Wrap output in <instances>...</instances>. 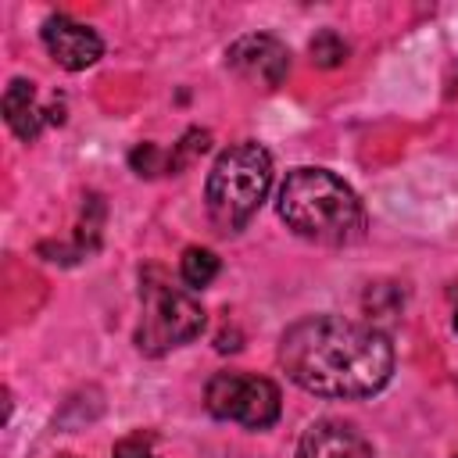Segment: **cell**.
Listing matches in <instances>:
<instances>
[{
    "instance_id": "1",
    "label": "cell",
    "mask_w": 458,
    "mask_h": 458,
    "mask_svg": "<svg viewBox=\"0 0 458 458\" xmlns=\"http://www.w3.org/2000/svg\"><path fill=\"white\" fill-rule=\"evenodd\" d=\"M283 372L315 397H369L394 372V347L372 322L308 315L279 336Z\"/></svg>"
},
{
    "instance_id": "2",
    "label": "cell",
    "mask_w": 458,
    "mask_h": 458,
    "mask_svg": "<svg viewBox=\"0 0 458 458\" xmlns=\"http://www.w3.org/2000/svg\"><path fill=\"white\" fill-rule=\"evenodd\" d=\"M279 218L301 240L322 247H347L365 236L358 193L329 168H293L279 190Z\"/></svg>"
},
{
    "instance_id": "3",
    "label": "cell",
    "mask_w": 458,
    "mask_h": 458,
    "mask_svg": "<svg viewBox=\"0 0 458 458\" xmlns=\"http://www.w3.org/2000/svg\"><path fill=\"white\" fill-rule=\"evenodd\" d=\"M268 186H272V154L254 140L233 143L215 157L208 172L204 200L211 222L225 233L243 229L258 215Z\"/></svg>"
},
{
    "instance_id": "4",
    "label": "cell",
    "mask_w": 458,
    "mask_h": 458,
    "mask_svg": "<svg viewBox=\"0 0 458 458\" xmlns=\"http://www.w3.org/2000/svg\"><path fill=\"white\" fill-rule=\"evenodd\" d=\"M204 329V308L175 286L161 268L143 272V318L136 329V344L143 354H165L172 347L190 344Z\"/></svg>"
},
{
    "instance_id": "5",
    "label": "cell",
    "mask_w": 458,
    "mask_h": 458,
    "mask_svg": "<svg viewBox=\"0 0 458 458\" xmlns=\"http://www.w3.org/2000/svg\"><path fill=\"white\" fill-rule=\"evenodd\" d=\"M204 404L215 419L240 422L247 429H268L283 411L279 386L265 376H247V372H215L208 379Z\"/></svg>"
},
{
    "instance_id": "6",
    "label": "cell",
    "mask_w": 458,
    "mask_h": 458,
    "mask_svg": "<svg viewBox=\"0 0 458 458\" xmlns=\"http://www.w3.org/2000/svg\"><path fill=\"white\" fill-rule=\"evenodd\" d=\"M225 64L240 79H250V82H261V86H279L290 72V50L276 36L247 32L236 43H229Z\"/></svg>"
},
{
    "instance_id": "7",
    "label": "cell",
    "mask_w": 458,
    "mask_h": 458,
    "mask_svg": "<svg viewBox=\"0 0 458 458\" xmlns=\"http://www.w3.org/2000/svg\"><path fill=\"white\" fill-rule=\"evenodd\" d=\"M43 47L68 72H82L104 54L100 36L89 25H82V21L68 18V14H50L43 21Z\"/></svg>"
},
{
    "instance_id": "8",
    "label": "cell",
    "mask_w": 458,
    "mask_h": 458,
    "mask_svg": "<svg viewBox=\"0 0 458 458\" xmlns=\"http://www.w3.org/2000/svg\"><path fill=\"white\" fill-rule=\"evenodd\" d=\"M297 458H372V447L351 422L318 419L304 429L297 444Z\"/></svg>"
},
{
    "instance_id": "9",
    "label": "cell",
    "mask_w": 458,
    "mask_h": 458,
    "mask_svg": "<svg viewBox=\"0 0 458 458\" xmlns=\"http://www.w3.org/2000/svg\"><path fill=\"white\" fill-rule=\"evenodd\" d=\"M4 118L18 140H36L43 125H50V111L36 104V86L29 79H11L4 89Z\"/></svg>"
},
{
    "instance_id": "10",
    "label": "cell",
    "mask_w": 458,
    "mask_h": 458,
    "mask_svg": "<svg viewBox=\"0 0 458 458\" xmlns=\"http://www.w3.org/2000/svg\"><path fill=\"white\" fill-rule=\"evenodd\" d=\"M218 276V254L208 247H186L179 258V279L190 290H204Z\"/></svg>"
},
{
    "instance_id": "11",
    "label": "cell",
    "mask_w": 458,
    "mask_h": 458,
    "mask_svg": "<svg viewBox=\"0 0 458 458\" xmlns=\"http://www.w3.org/2000/svg\"><path fill=\"white\" fill-rule=\"evenodd\" d=\"M308 50H311V61H315L318 68H340V64L347 61V54H351V47L344 43V36L333 32V29H318V32L311 36Z\"/></svg>"
},
{
    "instance_id": "12",
    "label": "cell",
    "mask_w": 458,
    "mask_h": 458,
    "mask_svg": "<svg viewBox=\"0 0 458 458\" xmlns=\"http://www.w3.org/2000/svg\"><path fill=\"white\" fill-rule=\"evenodd\" d=\"M208 143H211V136H208L204 129H190V132L172 147V154H168V172L186 168L197 154H204V150H208Z\"/></svg>"
},
{
    "instance_id": "13",
    "label": "cell",
    "mask_w": 458,
    "mask_h": 458,
    "mask_svg": "<svg viewBox=\"0 0 458 458\" xmlns=\"http://www.w3.org/2000/svg\"><path fill=\"white\" fill-rule=\"evenodd\" d=\"M129 165H132V172H140V175H157L161 168H168V154H161V147H154V143H140V147L129 154Z\"/></svg>"
},
{
    "instance_id": "14",
    "label": "cell",
    "mask_w": 458,
    "mask_h": 458,
    "mask_svg": "<svg viewBox=\"0 0 458 458\" xmlns=\"http://www.w3.org/2000/svg\"><path fill=\"white\" fill-rule=\"evenodd\" d=\"M114 458H157V451H154V440L147 433H132V437H122L114 444Z\"/></svg>"
},
{
    "instance_id": "15",
    "label": "cell",
    "mask_w": 458,
    "mask_h": 458,
    "mask_svg": "<svg viewBox=\"0 0 458 458\" xmlns=\"http://www.w3.org/2000/svg\"><path fill=\"white\" fill-rule=\"evenodd\" d=\"M451 326H454V333H458V308H454V318H451Z\"/></svg>"
},
{
    "instance_id": "16",
    "label": "cell",
    "mask_w": 458,
    "mask_h": 458,
    "mask_svg": "<svg viewBox=\"0 0 458 458\" xmlns=\"http://www.w3.org/2000/svg\"><path fill=\"white\" fill-rule=\"evenodd\" d=\"M454 458H458V454H454Z\"/></svg>"
}]
</instances>
